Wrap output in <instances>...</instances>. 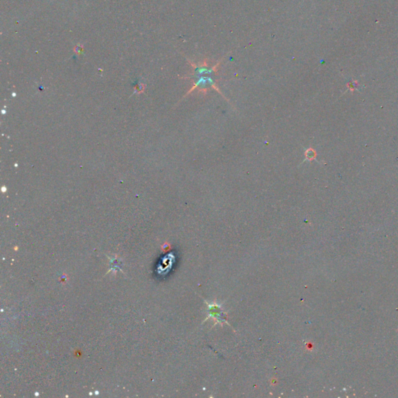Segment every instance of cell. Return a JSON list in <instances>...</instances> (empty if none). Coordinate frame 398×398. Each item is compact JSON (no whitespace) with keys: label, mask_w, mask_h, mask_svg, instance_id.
Wrapping results in <instances>:
<instances>
[{"label":"cell","mask_w":398,"mask_h":398,"mask_svg":"<svg viewBox=\"0 0 398 398\" xmlns=\"http://www.w3.org/2000/svg\"><path fill=\"white\" fill-rule=\"evenodd\" d=\"M317 157V152L312 148H309L305 152V158L306 160H308L309 161H312Z\"/></svg>","instance_id":"3"},{"label":"cell","mask_w":398,"mask_h":398,"mask_svg":"<svg viewBox=\"0 0 398 398\" xmlns=\"http://www.w3.org/2000/svg\"><path fill=\"white\" fill-rule=\"evenodd\" d=\"M191 65H192L193 68H194V73H193L192 76H191L190 77L192 78V79H194L197 77H200V76H212L214 74H216V73H217V68L219 65V62L218 64H216L215 65H214L212 68H209L206 62H201V63H200L199 65H196V64H191Z\"/></svg>","instance_id":"2"},{"label":"cell","mask_w":398,"mask_h":398,"mask_svg":"<svg viewBox=\"0 0 398 398\" xmlns=\"http://www.w3.org/2000/svg\"><path fill=\"white\" fill-rule=\"evenodd\" d=\"M210 88L214 89L215 90H216L218 93H220V94L222 95V97H224L226 100L229 101V100H227L226 98L225 97V96L222 94V92L219 90V87H218L217 85H216L215 79H213L212 76H200V77L196 78V79H194L193 86L191 87V90L187 93V94L185 95V96H187V95H189L190 93H192V92L194 91V90H196V89L198 90L199 93H203L204 95H206L207 92H208V90H209Z\"/></svg>","instance_id":"1"}]
</instances>
